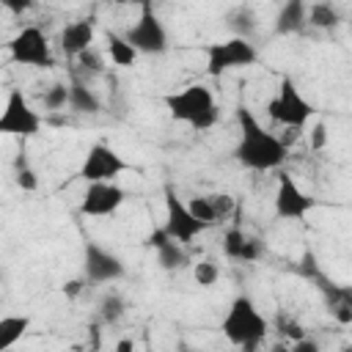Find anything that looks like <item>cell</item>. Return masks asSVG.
<instances>
[{
  "mask_svg": "<svg viewBox=\"0 0 352 352\" xmlns=\"http://www.w3.org/2000/svg\"><path fill=\"white\" fill-rule=\"evenodd\" d=\"M124 198H126V192L116 182L88 184L85 192L80 195V214H85V217H110V214L118 212Z\"/></svg>",
  "mask_w": 352,
  "mask_h": 352,
  "instance_id": "obj_14",
  "label": "cell"
},
{
  "mask_svg": "<svg viewBox=\"0 0 352 352\" xmlns=\"http://www.w3.org/2000/svg\"><path fill=\"white\" fill-rule=\"evenodd\" d=\"M220 333L242 352H258L261 341L270 333V322L264 319V314L256 308V302L248 294H236L226 316L220 319Z\"/></svg>",
  "mask_w": 352,
  "mask_h": 352,
  "instance_id": "obj_2",
  "label": "cell"
},
{
  "mask_svg": "<svg viewBox=\"0 0 352 352\" xmlns=\"http://www.w3.org/2000/svg\"><path fill=\"white\" fill-rule=\"evenodd\" d=\"M300 275L308 278L316 286V292L322 294L324 308H327V314L333 316L336 324H344V327L352 324V286L349 283H336L333 278H327L319 270L314 253H302V258H300Z\"/></svg>",
  "mask_w": 352,
  "mask_h": 352,
  "instance_id": "obj_4",
  "label": "cell"
},
{
  "mask_svg": "<svg viewBox=\"0 0 352 352\" xmlns=\"http://www.w3.org/2000/svg\"><path fill=\"white\" fill-rule=\"evenodd\" d=\"M165 231H168V236L170 239H176L179 245H190L195 236H201L209 226H204L192 212H190V206L176 195V190L173 187H165V226H162Z\"/></svg>",
  "mask_w": 352,
  "mask_h": 352,
  "instance_id": "obj_10",
  "label": "cell"
},
{
  "mask_svg": "<svg viewBox=\"0 0 352 352\" xmlns=\"http://www.w3.org/2000/svg\"><path fill=\"white\" fill-rule=\"evenodd\" d=\"M236 124H239V138L234 146V160L242 168L267 173V170H278L289 160L286 140L264 129V124L256 118V113L248 104L236 107Z\"/></svg>",
  "mask_w": 352,
  "mask_h": 352,
  "instance_id": "obj_1",
  "label": "cell"
},
{
  "mask_svg": "<svg viewBox=\"0 0 352 352\" xmlns=\"http://www.w3.org/2000/svg\"><path fill=\"white\" fill-rule=\"evenodd\" d=\"M8 52H11V60L19 66H30V69H52L55 66L52 44L38 25H25L8 41Z\"/></svg>",
  "mask_w": 352,
  "mask_h": 352,
  "instance_id": "obj_6",
  "label": "cell"
},
{
  "mask_svg": "<svg viewBox=\"0 0 352 352\" xmlns=\"http://www.w3.org/2000/svg\"><path fill=\"white\" fill-rule=\"evenodd\" d=\"M94 352H96V349H94Z\"/></svg>",
  "mask_w": 352,
  "mask_h": 352,
  "instance_id": "obj_38",
  "label": "cell"
},
{
  "mask_svg": "<svg viewBox=\"0 0 352 352\" xmlns=\"http://www.w3.org/2000/svg\"><path fill=\"white\" fill-rule=\"evenodd\" d=\"M165 107L170 113L173 121H182L198 132L204 129H212L217 121H220V110H217V102H214V94L212 88L201 85V82H192L176 94H168L165 96Z\"/></svg>",
  "mask_w": 352,
  "mask_h": 352,
  "instance_id": "obj_3",
  "label": "cell"
},
{
  "mask_svg": "<svg viewBox=\"0 0 352 352\" xmlns=\"http://www.w3.org/2000/svg\"><path fill=\"white\" fill-rule=\"evenodd\" d=\"M124 314H126V302L121 294L110 292L99 300V322L102 324H118L124 319Z\"/></svg>",
  "mask_w": 352,
  "mask_h": 352,
  "instance_id": "obj_24",
  "label": "cell"
},
{
  "mask_svg": "<svg viewBox=\"0 0 352 352\" xmlns=\"http://www.w3.org/2000/svg\"><path fill=\"white\" fill-rule=\"evenodd\" d=\"M82 272H85V280H91V283H116L126 275V267L104 245L85 242V248H82Z\"/></svg>",
  "mask_w": 352,
  "mask_h": 352,
  "instance_id": "obj_12",
  "label": "cell"
},
{
  "mask_svg": "<svg viewBox=\"0 0 352 352\" xmlns=\"http://www.w3.org/2000/svg\"><path fill=\"white\" fill-rule=\"evenodd\" d=\"M258 60V50L248 41V38H226V41H214L206 47V74L220 77L226 72L234 69H248Z\"/></svg>",
  "mask_w": 352,
  "mask_h": 352,
  "instance_id": "obj_7",
  "label": "cell"
},
{
  "mask_svg": "<svg viewBox=\"0 0 352 352\" xmlns=\"http://www.w3.org/2000/svg\"><path fill=\"white\" fill-rule=\"evenodd\" d=\"M187 206H190V212L204 223V226H217L220 223V217H217V212H214V206H212V198L209 195H195V198H190L187 201Z\"/></svg>",
  "mask_w": 352,
  "mask_h": 352,
  "instance_id": "obj_26",
  "label": "cell"
},
{
  "mask_svg": "<svg viewBox=\"0 0 352 352\" xmlns=\"http://www.w3.org/2000/svg\"><path fill=\"white\" fill-rule=\"evenodd\" d=\"M305 28H308V6L302 0H292V3L280 6V11L275 14V33L278 36L302 33Z\"/></svg>",
  "mask_w": 352,
  "mask_h": 352,
  "instance_id": "obj_18",
  "label": "cell"
},
{
  "mask_svg": "<svg viewBox=\"0 0 352 352\" xmlns=\"http://www.w3.org/2000/svg\"><path fill=\"white\" fill-rule=\"evenodd\" d=\"M192 278H195L198 286L209 289V286H214L220 280V264L214 258H204V261L192 264Z\"/></svg>",
  "mask_w": 352,
  "mask_h": 352,
  "instance_id": "obj_27",
  "label": "cell"
},
{
  "mask_svg": "<svg viewBox=\"0 0 352 352\" xmlns=\"http://www.w3.org/2000/svg\"><path fill=\"white\" fill-rule=\"evenodd\" d=\"M341 22V14L333 3H311L308 6V28H319V30H330Z\"/></svg>",
  "mask_w": 352,
  "mask_h": 352,
  "instance_id": "obj_22",
  "label": "cell"
},
{
  "mask_svg": "<svg viewBox=\"0 0 352 352\" xmlns=\"http://www.w3.org/2000/svg\"><path fill=\"white\" fill-rule=\"evenodd\" d=\"M146 242L154 248V253H157V264H160L165 272H179V270H184V267L190 264V253H187V248L179 245L176 239H170L165 228H154V231L148 234Z\"/></svg>",
  "mask_w": 352,
  "mask_h": 352,
  "instance_id": "obj_15",
  "label": "cell"
},
{
  "mask_svg": "<svg viewBox=\"0 0 352 352\" xmlns=\"http://www.w3.org/2000/svg\"><path fill=\"white\" fill-rule=\"evenodd\" d=\"M77 66H80V72L82 74H102L104 72V58H102V52L99 50H88V52H82L80 58H77Z\"/></svg>",
  "mask_w": 352,
  "mask_h": 352,
  "instance_id": "obj_29",
  "label": "cell"
},
{
  "mask_svg": "<svg viewBox=\"0 0 352 352\" xmlns=\"http://www.w3.org/2000/svg\"><path fill=\"white\" fill-rule=\"evenodd\" d=\"M209 198H212V206H214V212H217L220 223H223V220H228V217L234 214V209H236V201H234L228 192H212Z\"/></svg>",
  "mask_w": 352,
  "mask_h": 352,
  "instance_id": "obj_30",
  "label": "cell"
},
{
  "mask_svg": "<svg viewBox=\"0 0 352 352\" xmlns=\"http://www.w3.org/2000/svg\"><path fill=\"white\" fill-rule=\"evenodd\" d=\"M124 170H129V162L107 143H94L80 165V179H85L88 184L96 182H113L116 176H121Z\"/></svg>",
  "mask_w": 352,
  "mask_h": 352,
  "instance_id": "obj_11",
  "label": "cell"
},
{
  "mask_svg": "<svg viewBox=\"0 0 352 352\" xmlns=\"http://www.w3.org/2000/svg\"><path fill=\"white\" fill-rule=\"evenodd\" d=\"M272 352H292V346H286V344H275Z\"/></svg>",
  "mask_w": 352,
  "mask_h": 352,
  "instance_id": "obj_36",
  "label": "cell"
},
{
  "mask_svg": "<svg viewBox=\"0 0 352 352\" xmlns=\"http://www.w3.org/2000/svg\"><path fill=\"white\" fill-rule=\"evenodd\" d=\"M228 28L234 30L236 38H248L250 41V33L256 30V14L248 8V6H236L228 11Z\"/></svg>",
  "mask_w": 352,
  "mask_h": 352,
  "instance_id": "obj_23",
  "label": "cell"
},
{
  "mask_svg": "<svg viewBox=\"0 0 352 352\" xmlns=\"http://www.w3.org/2000/svg\"><path fill=\"white\" fill-rule=\"evenodd\" d=\"M104 41H107V55H110V60H113L116 66H132V63L138 60V52H135V47L126 41L124 33L107 30Z\"/></svg>",
  "mask_w": 352,
  "mask_h": 352,
  "instance_id": "obj_20",
  "label": "cell"
},
{
  "mask_svg": "<svg viewBox=\"0 0 352 352\" xmlns=\"http://www.w3.org/2000/svg\"><path fill=\"white\" fill-rule=\"evenodd\" d=\"M316 206V198L308 195L289 173L278 176V187H275V214L280 220H302L311 209Z\"/></svg>",
  "mask_w": 352,
  "mask_h": 352,
  "instance_id": "obj_13",
  "label": "cell"
},
{
  "mask_svg": "<svg viewBox=\"0 0 352 352\" xmlns=\"http://www.w3.org/2000/svg\"><path fill=\"white\" fill-rule=\"evenodd\" d=\"M341 352H352V344H346V346H341Z\"/></svg>",
  "mask_w": 352,
  "mask_h": 352,
  "instance_id": "obj_37",
  "label": "cell"
},
{
  "mask_svg": "<svg viewBox=\"0 0 352 352\" xmlns=\"http://www.w3.org/2000/svg\"><path fill=\"white\" fill-rule=\"evenodd\" d=\"M223 253L231 261H245L248 264V261H258L264 248H261V242L256 236H248L239 226H231L223 234Z\"/></svg>",
  "mask_w": 352,
  "mask_h": 352,
  "instance_id": "obj_17",
  "label": "cell"
},
{
  "mask_svg": "<svg viewBox=\"0 0 352 352\" xmlns=\"http://www.w3.org/2000/svg\"><path fill=\"white\" fill-rule=\"evenodd\" d=\"M82 289H85V280H82V278H74V280H66V283H63V294H66L69 300L80 297Z\"/></svg>",
  "mask_w": 352,
  "mask_h": 352,
  "instance_id": "obj_33",
  "label": "cell"
},
{
  "mask_svg": "<svg viewBox=\"0 0 352 352\" xmlns=\"http://www.w3.org/2000/svg\"><path fill=\"white\" fill-rule=\"evenodd\" d=\"M278 330H280L283 338H292V341L305 338V330H302L292 316H283V314H278Z\"/></svg>",
  "mask_w": 352,
  "mask_h": 352,
  "instance_id": "obj_31",
  "label": "cell"
},
{
  "mask_svg": "<svg viewBox=\"0 0 352 352\" xmlns=\"http://www.w3.org/2000/svg\"><path fill=\"white\" fill-rule=\"evenodd\" d=\"M30 319L28 316H3L0 319V349L8 352L16 341H22V336L28 333Z\"/></svg>",
  "mask_w": 352,
  "mask_h": 352,
  "instance_id": "obj_21",
  "label": "cell"
},
{
  "mask_svg": "<svg viewBox=\"0 0 352 352\" xmlns=\"http://www.w3.org/2000/svg\"><path fill=\"white\" fill-rule=\"evenodd\" d=\"M292 352H322V346H319V341H314L311 336H305V338H300V341L292 344Z\"/></svg>",
  "mask_w": 352,
  "mask_h": 352,
  "instance_id": "obj_32",
  "label": "cell"
},
{
  "mask_svg": "<svg viewBox=\"0 0 352 352\" xmlns=\"http://www.w3.org/2000/svg\"><path fill=\"white\" fill-rule=\"evenodd\" d=\"M267 113H270V118L275 124L300 132L308 124V118L314 116V104L300 94V88L294 85V80L289 74H283L280 82H278L275 96L267 104Z\"/></svg>",
  "mask_w": 352,
  "mask_h": 352,
  "instance_id": "obj_5",
  "label": "cell"
},
{
  "mask_svg": "<svg viewBox=\"0 0 352 352\" xmlns=\"http://www.w3.org/2000/svg\"><path fill=\"white\" fill-rule=\"evenodd\" d=\"M124 36L135 47L138 55H162V52H168V30H165L162 19L157 16V11L148 3L140 6V16L124 30Z\"/></svg>",
  "mask_w": 352,
  "mask_h": 352,
  "instance_id": "obj_8",
  "label": "cell"
},
{
  "mask_svg": "<svg viewBox=\"0 0 352 352\" xmlns=\"http://www.w3.org/2000/svg\"><path fill=\"white\" fill-rule=\"evenodd\" d=\"M99 107H102V102H99L96 91L88 82H82L80 77H72V82H69V110H74L80 116H94V113H99Z\"/></svg>",
  "mask_w": 352,
  "mask_h": 352,
  "instance_id": "obj_19",
  "label": "cell"
},
{
  "mask_svg": "<svg viewBox=\"0 0 352 352\" xmlns=\"http://www.w3.org/2000/svg\"><path fill=\"white\" fill-rule=\"evenodd\" d=\"M41 104L47 113H60L69 107V82H52L41 94Z\"/></svg>",
  "mask_w": 352,
  "mask_h": 352,
  "instance_id": "obj_25",
  "label": "cell"
},
{
  "mask_svg": "<svg viewBox=\"0 0 352 352\" xmlns=\"http://www.w3.org/2000/svg\"><path fill=\"white\" fill-rule=\"evenodd\" d=\"M113 352H135V341L132 338H118Z\"/></svg>",
  "mask_w": 352,
  "mask_h": 352,
  "instance_id": "obj_35",
  "label": "cell"
},
{
  "mask_svg": "<svg viewBox=\"0 0 352 352\" xmlns=\"http://www.w3.org/2000/svg\"><path fill=\"white\" fill-rule=\"evenodd\" d=\"M324 143H327V126L324 124H316L314 132H311V146L314 148H324Z\"/></svg>",
  "mask_w": 352,
  "mask_h": 352,
  "instance_id": "obj_34",
  "label": "cell"
},
{
  "mask_svg": "<svg viewBox=\"0 0 352 352\" xmlns=\"http://www.w3.org/2000/svg\"><path fill=\"white\" fill-rule=\"evenodd\" d=\"M94 36H96V28H94L91 19H74V22H69V25L60 30V36H58L60 52H63L66 58L77 60L82 52L91 50Z\"/></svg>",
  "mask_w": 352,
  "mask_h": 352,
  "instance_id": "obj_16",
  "label": "cell"
},
{
  "mask_svg": "<svg viewBox=\"0 0 352 352\" xmlns=\"http://www.w3.org/2000/svg\"><path fill=\"white\" fill-rule=\"evenodd\" d=\"M14 182H16V187H19V190H25V192H33V190L38 187L36 170L28 165L25 154H22V157H16V165H14Z\"/></svg>",
  "mask_w": 352,
  "mask_h": 352,
  "instance_id": "obj_28",
  "label": "cell"
},
{
  "mask_svg": "<svg viewBox=\"0 0 352 352\" xmlns=\"http://www.w3.org/2000/svg\"><path fill=\"white\" fill-rule=\"evenodd\" d=\"M41 116L30 107L28 96L19 91V88H11L8 91V99H6V110L0 116V132L3 135H14V138H33L41 132Z\"/></svg>",
  "mask_w": 352,
  "mask_h": 352,
  "instance_id": "obj_9",
  "label": "cell"
}]
</instances>
